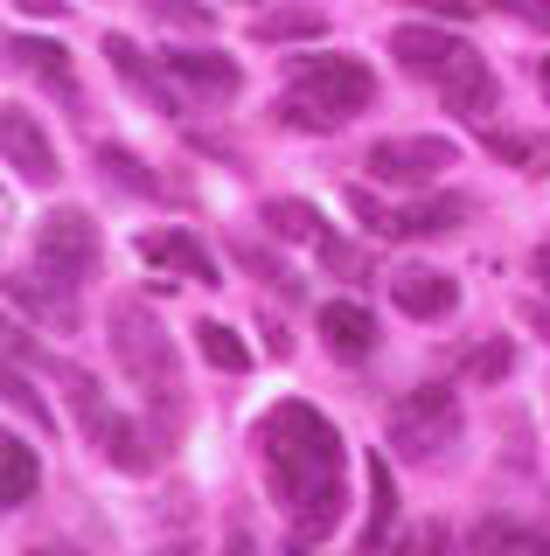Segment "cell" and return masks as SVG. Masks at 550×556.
<instances>
[{
    "instance_id": "obj_1",
    "label": "cell",
    "mask_w": 550,
    "mask_h": 556,
    "mask_svg": "<svg viewBox=\"0 0 550 556\" xmlns=\"http://www.w3.org/2000/svg\"><path fill=\"white\" fill-rule=\"evenodd\" d=\"M258 452H265L272 494H279V508H286L300 543L335 535L341 508H349V486H341V431L314 404L286 396V404H272L265 425H258Z\"/></svg>"
},
{
    "instance_id": "obj_2",
    "label": "cell",
    "mask_w": 550,
    "mask_h": 556,
    "mask_svg": "<svg viewBox=\"0 0 550 556\" xmlns=\"http://www.w3.org/2000/svg\"><path fill=\"white\" fill-rule=\"evenodd\" d=\"M376 98V77L355 56H300L293 63V91H286V126L300 132H335L349 126L355 112H370Z\"/></svg>"
},
{
    "instance_id": "obj_3",
    "label": "cell",
    "mask_w": 550,
    "mask_h": 556,
    "mask_svg": "<svg viewBox=\"0 0 550 556\" xmlns=\"http://www.w3.org/2000/svg\"><path fill=\"white\" fill-rule=\"evenodd\" d=\"M112 355H118V369L140 382L147 396H167V404H175V390H182L175 341H167V327L153 320L140 300H118L112 306Z\"/></svg>"
},
{
    "instance_id": "obj_4",
    "label": "cell",
    "mask_w": 550,
    "mask_h": 556,
    "mask_svg": "<svg viewBox=\"0 0 550 556\" xmlns=\"http://www.w3.org/2000/svg\"><path fill=\"white\" fill-rule=\"evenodd\" d=\"M390 445L418 466L446 459V452L460 445V396L446 390V382H425V390L398 396V404H390Z\"/></svg>"
},
{
    "instance_id": "obj_5",
    "label": "cell",
    "mask_w": 550,
    "mask_h": 556,
    "mask_svg": "<svg viewBox=\"0 0 550 556\" xmlns=\"http://www.w3.org/2000/svg\"><path fill=\"white\" fill-rule=\"evenodd\" d=\"M460 161V147L453 139H439V132H411V139H376L370 147V174L376 181H390V188H425V181H439L446 167Z\"/></svg>"
},
{
    "instance_id": "obj_6",
    "label": "cell",
    "mask_w": 550,
    "mask_h": 556,
    "mask_svg": "<svg viewBox=\"0 0 550 556\" xmlns=\"http://www.w3.org/2000/svg\"><path fill=\"white\" fill-rule=\"evenodd\" d=\"M36 257H42V271L71 278V286L98 278V223L84 216V208H57V216H42Z\"/></svg>"
},
{
    "instance_id": "obj_7",
    "label": "cell",
    "mask_w": 550,
    "mask_h": 556,
    "mask_svg": "<svg viewBox=\"0 0 550 556\" xmlns=\"http://www.w3.org/2000/svg\"><path fill=\"white\" fill-rule=\"evenodd\" d=\"M390 56H398L411 77H425V84H446L453 70H467L474 63V49L460 42V35H446L433 22H404L398 35H390Z\"/></svg>"
},
{
    "instance_id": "obj_8",
    "label": "cell",
    "mask_w": 550,
    "mask_h": 556,
    "mask_svg": "<svg viewBox=\"0 0 550 556\" xmlns=\"http://www.w3.org/2000/svg\"><path fill=\"white\" fill-rule=\"evenodd\" d=\"M167 77L182 84L188 98H202V104H230L237 91H245V70H237L230 56H216V49H167Z\"/></svg>"
},
{
    "instance_id": "obj_9",
    "label": "cell",
    "mask_w": 550,
    "mask_h": 556,
    "mask_svg": "<svg viewBox=\"0 0 550 556\" xmlns=\"http://www.w3.org/2000/svg\"><path fill=\"white\" fill-rule=\"evenodd\" d=\"M390 300L411 320H446L460 306V278L439 271V265H404V271H390Z\"/></svg>"
},
{
    "instance_id": "obj_10",
    "label": "cell",
    "mask_w": 550,
    "mask_h": 556,
    "mask_svg": "<svg viewBox=\"0 0 550 556\" xmlns=\"http://www.w3.org/2000/svg\"><path fill=\"white\" fill-rule=\"evenodd\" d=\"M0 147H8V167L22 174V181H57V147H49V132L36 126V112H22V104H8V118H0Z\"/></svg>"
},
{
    "instance_id": "obj_11",
    "label": "cell",
    "mask_w": 550,
    "mask_h": 556,
    "mask_svg": "<svg viewBox=\"0 0 550 556\" xmlns=\"http://www.w3.org/2000/svg\"><path fill=\"white\" fill-rule=\"evenodd\" d=\"M8 300L22 313H36L42 327H57V334H77V320H84V313H77V286L57 278V271H49L42 286H36V278H8Z\"/></svg>"
},
{
    "instance_id": "obj_12",
    "label": "cell",
    "mask_w": 550,
    "mask_h": 556,
    "mask_svg": "<svg viewBox=\"0 0 550 556\" xmlns=\"http://www.w3.org/2000/svg\"><path fill=\"white\" fill-rule=\"evenodd\" d=\"M321 341H328L341 362L376 355V313L355 306V300H328V306H321Z\"/></svg>"
},
{
    "instance_id": "obj_13",
    "label": "cell",
    "mask_w": 550,
    "mask_h": 556,
    "mask_svg": "<svg viewBox=\"0 0 550 556\" xmlns=\"http://www.w3.org/2000/svg\"><path fill=\"white\" fill-rule=\"evenodd\" d=\"M140 257H147L153 271H182V278H210V286H216V257L202 251L188 230H147L140 237Z\"/></svg>"
},
{
    "instance_id": "obj_14",
    "label": "cell",
    "mask_w": 550,
    "mask_h": 556,
    "mask_svg": "<svg viewBox=\"0 0 550 556\" xmlns=\"http://www.w3.org/2000/svg\"><path fill=\"white\" fill-rule=\"evenodd\" d=\"M105 63H112L118 77H126L133 91H140V98H153V104H161V112H182V98H175V77H167V63L153 70V63L140 56V49L126 42V35H105Z\"/></svg>"
},
{
    "instance_id": "obj_15",
    "label": "cell",
    "mask_w": 550,
    "mask_h": 556,
    "mask_svg": "<svg viewBox=\"0 0 550 556\" xmlns=\"http://www.w3.org/2000/svg\"><path fill=\"white\" fill-rule=\"evenodd\" d=\"M474 202L467 195H433V202H411L384 223V237H446V230H467Z\"/></svg>"
},
{
    "instance_id": "obj_16",
    "label": "cell",
    "mask_w": 550,
    "mask_h": 556,
    "mask_svg": "<svg viewBox=\"0 0 550 556\" xmlns=\"http://www.w3.org/2000/svg\"><path fill=\"white\" fill-rule=\"evenodd\" d=\"M439 98H446V112H460L467 126H488V112H495V98H502V84H495V70L474 56L467 70H453V77L439 84Z\"/></svg>"
},
{
    "instance_id": "obj_17",
    "label": "cell",
    "mask_w": 550,
    "mask_h": 556,
    "mask_svg": "<svg viewBox=\"0 0 550 556\" xmlns=\"http://www.w3.org/2000/svg\"><path fill=\"white\" fill-rule=\"evenodd\" d=\"M8 56L22 63V70H36V77L49 84V91L77 98V77H71V49H63V42H42V35H14V42H8Z\"/></svg>"
},
{
    "instance_id": "obj_18",
    "label": "cell",
    "mask_w": 550,
    "mask_h": 556,
    "mask_svg": "<svg viewBox=\"0 0 550 556\" xmlns=\"http://www.w3.org/2000/svg\"><path fill=\"white\" fill-rule=\"evenodd\" d=\"M390 529H398V480H390L384 459H370V529H363V556L390 549Z\"/></svg>"
},
{
    "instance_id": "obj_19",
    "label": "cell",
    "mask_w": 550,
    "mask_h": 556,
    "mask_svg": "<svg viewBox=\"0 0 550 556\" xmlns=\"http://www.w3.org/2000/svg\"><path fill=\"white\" fill-rule=\"evenodd\" d=\"M36 486H42L36 445H28V439H8V445H0V501H8V508H28V501H36Z\"/></svg>"
},
{
    "instance_id": "obj_20",
    "label": "cell",
    "mask_w": 550,
    "mask_h": 556,
    "mask_svg": "<svg viewBox=\"0 0 550 556\" xmlns=\"http://www.w3.org/2000/svg\"><path fill=\"white\" fill-rule=\"evenodd\" d=\"M474 549L480 556H550V535H537V529H523V521H480L474 529Z\"/></svg>"
},
{
    "instance_id": "obj_21",
    "label": "cell",
    "mask_w": 550,
    "mask_h": 556,
    "mask_svg": "<svg viewBox=\"0 0 550 556\" xmlns=\"http://www.w3.org/2000/svg\"><path fill=\"white\" fill-rule=\"evenodd\" d=\"M265 230L279 237V243H321V237H328V230H321V208L314 202H293V195L265 202Z\"/></svg>"
},
{
    "instance_id": "obj_22",
    "label": "cell",
    "mask_w": 550,
    "mask_h": 556,
    "mask_svg": "<svg viewBox=\"0 0 550 556\" xmlns=\"http://www.w3.org/2000/svg\"><path fill=\"white\" fill-rule=\"evenodd\" d=\"M321 28H328V22H321L314 8H265V14L251 22L258 42H314Z\"/></svg>"
},
{
    "instance_id": "obj_23",
    "label": "cell",
    "mask_w": 550,
    "mask_h": 556,
    "mask_svg": "<svg viewBox=\"0 0 550 556\" xmlns=\"http://www.w3.org/2000/svg\"><path fill=\"white\" fill-rule=\"evenodd\" d=\"M196 348H202V362L223 369V376H245L251 369V348L237 341V327H223V320H202L196 327Z\"/></svg>"
},
{
    "instance_id": "obj_24",
    "label": "cell",
    "mask_w": 550,
    "mask_h": 556,
    "mask_svg": "<svg viewBox=\"0 0 550 556\" xmlns=\"http://www.w3.org/2000/svg\"><path fill=\"white\" fill-rule=\"evenodd\" d=\"M98 174H105L112 188H126V195H153V188H161V181H153V167H140L126 147H98Z\"/></svg>"
},
{
    "instance_id": "obj_25",
    "label": "cell",
    "mask_w": 550,
    "mask_h": 556,
    "mask_svg": "<svg viewBox=\"0 0 550 556\" xmlns=\"http://www.w3.org/2000/svg\"><path fill=\"white\" fill-rule=\"evenodd\" d=\"M237 265H245V271H258V278H265V286H279V292H300V278L286 271V265H279V257H272V251H258L251 237H237Z\"/></svg>"
},
{
    "instance_id": "obj_26",
    "label": "cell",
    "mask_w": 550,
    "mask_h": 556,
    "mask_svg": "<svg viewBox=\"0 0 550 556\" xmlns=\"http://www.w3.org/2000/svg\"><path fill=\"white\" fill-rule=\"evenodd\" d=\"M488 147L502 153L509 167H523V174H543V147H537V139H523V132H495V126H488Z\"/></svg>"
},
{
    "instance_id": "obj_27",
    "label": "cell",
    "mask_w": 550,
    "mask_h": 556,
    "mask_svg": "<svg viewBox=\"0 0 550 556\" xmlns=\"http://www.w3.org/2000/svg\"><path fill=\"white\" fill-rule=\"evenodd\" d=\"M8 410H14V417H28V425H42V431L57 425V417H49V404H42V396H36V382H28L22 369L8 376Z\"/></svg>"
},
{
    "instance_id": "obj_28",
    "label": "cell",
    "mask_w": 550,
    "mask_h": 556,
    "mask_svg": "<svg viewBox=\"0 0 550 556\" xmlns=\"http://www.w3.org/2000/svg\"><path fill=\"white\" fill-rule=\"evenodd\" d=\"M390 556H460V549H453V529H446V521H433V529H411Z\"/></svg>"
},
{
    "instance_id": "obj_29",
    "label": "cell",
    "mask_w": 550,
    "mask_h": 556,
    "mask_svg": "<svg viewBox=\"0 0 550 556\" xmlns=\"http://www.w3.org/2000/svg\"><path fill=\"white\" fill-rule=\"evenodd\" d=\"M147 8L175 28H210V8H196V0H147Z\"/></svg>"
},
{
    "instance_id": "obj_30",
    "label": "cell",
    "mask_w": 550,
    "mask_h": 556,
    "mask_svg": "<svg viewBox=\"0 0 550 556\" xmlns=\"http://www.w3.org/2000/svg\"><path fill=\"white\" fill-rule=\"evenodd\" d=\"M488 8H502L509 22H523V28H543V35H550V0H488Z\"/></svg>"
},
{
    "instance_id": "obj_31",
    "label": "cell",
    "mask_w": 550,
    "mask_h": 556,
    "mask_svg": "<svg viewBox=\"0 0 550 556\" xmlns=\"http://www.w3.org/2000/svg\"><path fill=\"white\" fill-rule=\"evenodd\" d=\"M467 376H488V382H495V376H509V348H502V341H495V348H474Z\"/></svg>"
},
{
    "instance_id": "obj_32",
    "label": "cell",
    "mask_w": 550,
    "mask_h": 556,
    "mask_svg": "<svg viewBox=\"0 0 550 556\" xmlns=\"http://www.w3.org/2000/svg\"><path fill=\"white\" fill-rule=\"evenodd\" d=\"M411 8L439 14V22H467V14H474V0H411Z\"/></svg>"
},
{
    "instance_id": "obj_33",
    "label": "cell",
    "mask_w": 550,
    "mask_h": 556,
    "mask_svg": "<svg viewBox=\"0 0 550 556\" xmlns=\"http://www.w3.org/2000/svg\"><path fill=\"white\" fill-rule=\"evenodd\" d=\"M523 320H529V327H543V334H550V306H543V300H529V306H523Z\"/></svg>"
},
{
    "instance_id": "obj_34",
    "label": "cell",
    "mask_w": 550,
    "mask_h": 556,
    "mask_svg": "<svg viewBox=\"0 0 550 556\" xmlns=\"http://www.w3.org/2000/svg\"><path fill=\"white\" fill-rule=\"evenodd\" d=\"M22 14H63V0H14Z\"/></svg>"
},
{
    "instance_id": "obj_35",
    "label": "cell",
    "mask_w": 550,
    "mask_h": 556,
    "mask_svg": "<svg viewBox=\"0 0 550 556\" xmlns=\"http://www.w3.org/2000/svg\"><path fill=\"white\" fill-rule=\"evenodd\" d=\"M537 278H543V286H550V243H543V251H537Z\"/></svg>"
},
{
    "instance_id": "obj_36",
    "label": "cell",
    "mask_w": 550,
    "mask_h": 556,
    "mask_svg": "<svg viewBox=\"0 0 550 556\" xmlns=\"http://www.w3.org/2000/svg\"><path fill=\"white\" fill-rule=\"evenodd\" d=\"M537 84H543V98H550V56H543V63H537Z\"/></svg>"
},
{
    "instance_id": "obj_37",
    "label": "cell",
    "mask_w": 550,
    "mask_h": 556,
    "mask_svg": "<svg viewBox=\"0 0 550 556\" xmlns=\"http://www.w3.org/2000/svg\"><path fill=\"white\" fill-rule=\"evenodd\" d=\"M36 556H77V549H36Z\"/></svg>"
}]
</instances>
